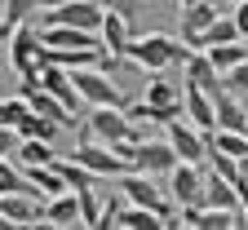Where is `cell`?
Returning <instances> with one entry per match:
<instances>
[{
    "instance_id": "1",
    "label": "cell",
    "mask_w": 248,
    "mask_h": 230,
    "mask_svg": "<svg viewBox=\"0 0 248 230\" xmlns=\"http://www.w3.org/2000/svg\"><path fill=\"white\" fill-rule=\"evenodd\" d=\"M191 45H177L169 31H146V36H133L129 49H124V62H133L142 71H169V67H182Z\"/></svg>"
},
{
    "instance_id": "2",
    "label": "cell",
    "mask_w": 248,
    "mask_h": 230,
    "mask_svg": "<svg viewBox=\"0 0 248 230\" xmlns=\"http://www.w3.org/2000/svg\"><path fill=\"white\" fill-rule=\"evenodd\" d=\"M120 190H124V199H129V204L151 208L155 217H164V226H169V230H177V226H182V221H177V204H173L169 186H155L146 173H124V177H120Z\"/></svg>"
},
{
    "instance_id": "3",
    "label": "cell",
    "mask_w": 248,
    "mask_h": 230,
    "mask_svg": "<svg viewBox=\"0 0 248 230\" xmlns=\"http://www.w3.org/2000/svg\"><path fill=\"white\" fill-rule=\"evenodd\" d=\"M71 84L80 89L84 107H129V97H124V89L111 80L107 67H71Z\"/></svg>"
},
{
    "instance_id": "4",
    "label": "cell",
    "mask_w": 248,
    "mask_h": 230,
    "mask_svg": "<svg viewBox=\"0 0 248 230\" xmlns=\"http://www.w3.org/2000/svg\"><path fill=\"white\" fill-rule=\"evenodd\" d=\"M84 138L107 142V146H115V142H124V138L142 142L138 124L129 120V111H124V107H93V111H89V124H84Z\"/></svg>"
},
{
    "instance_id": "5",
    "label": "cell",
    "mask_w": 248,
    "mask_h": 230,
    "mask_svg": "<svg viewBox=\"0 0 248 230\" xmlns=\"http://www.w3.org/2000/svg\"><path fill=\"white\" fill-rule=\"evenodd\" d=\"M102 0H67V5H53V9H40L36 22L40 27H80V31H98L102 27Z\"/></svg>"
},
{
    "instance_id": "6",
    "label": "cell",
    "mask_w": 248,
    "mask_h": 230,
    "mask_svg": "<svg viewBox=\"0 0 248 230\" xmlns=\"http://www.w3.org/2000/svg\"><path fill=\"white\" fill-rule=\"evenodd\" d=\"M9 62L18 76H40L45 67V45H40V27L36 22H22L9 31Z\"/></svg>"
},
{
    "instance_id": "7",
    "label": "cell",
    "mask_w": 248,
    "mask_h": 230,
    "mask_svg": "<svg viewBox=\"0 0 248 230\" xmlns=\"http://www.w3.org/2000/svg\"><path fill=\"white\" fill-rule=\"evenodd\" d=\"M71 159L84 164V169L98 177V182H102V177H124V173H133V169H129V159H120L107 142H93V138H84V142L71 151Z\"/></svg>"
},
{
    "instance_id": "8",
    "label": "cell",
    "mask_w": 248,
    "mask_h": 230,
    "mask_svg": "<svg viewBox=\"0 0 248 230\" xmlns=\"http://www.w3.org/2000/svg\"><path fill=\"white\" fill-rule=\"evenodd\" d=\"M169 195H173V204H204V169L191 159H177L173 164V173H169Z\"/></svg>"
},
{
    "instance_id": "9",
    "label": "cell",
    "mask_w": 248,
    "mask_h": 230,
    "mask_svg": "<svg viewBox=\"0 0 248 230\" xmlns=\"http://www.w3.org/2000/svg\"><path fill=\"white\" fill-rule=\"evenodd\" d=\"M173 164H177V151L169 146V138L164 142H138V151H133V173H146V177H169L173 173Z\"/></svg>"
},
{
    "instance_id": "10",
    "label": "cell",
    "mask_w": 248,
    "mask_h": 230,
    "mask_svg": "<svg viewBox=\"0 0 248 230\" xmlns=\"http://www.w3.org/2000/svg\"><path fill=\"white\" fill-rule=\"evenodd\" d=\"M182 84H195V89H204L208 97H217V93L226 89L222 71L208 62V53H204V49H191V53H186V62H182Z\"/></svg>"
},
{
    "instance_id": "11",
    "label": "cell",
    "mask_w": 248,
    "mask_h": 230,
    "mask_svg": "<svg viewBox=\"0 0 248 230\" xmlns=\"http://www.w3.org/2000/svg\"><path fill=\"white\" fill-rule=\"evenodd\" d=\"M169 128V146L177 151V159H191V164H204V155H208V146H204V133L191 124V120H173V124H164Z\"/></svg>"
},
{
    "instance_id": "12",
    "label": "cell",
    "mask_w": 248,
    "mask_h": 230,
    "mask_svg": "<svg viewBox=\"0 0 248 230\" xmlns=\"http://www.w3.org/2000/svg\"><path fill=\"white\" fill-rule=\"evenodd\" d=\"M40 84H45L67 111H76V115L84 111V97H80V89L71 84V71H67V67H53V62H45V67H40Z\"/></svg>"
},
{
    "instance_id": "13",
    "label": "cell",
    "mask_w": 248,
    "mask_h": 230,
    "mask_svg": "<svg viewBox=\"0 0 248 230\" xmlns=\"http://www.w3.org/2000/svg\"><path fill=\"white\" fill-rule=\"evenodd\" d=\"M22 177H27V190H36L40 199H53V195L71 190L67 177H62V169H58V159L53 164H22Z\"/></svg>"
},
{
    "instance_id": "14",
    "label": "cell",
    "mask_w": 248,
    "mask_h": 230,
    "mask_svg": "<svg viewBox=\"0 0 248 230\" xmlns=\"http://www.w3.org/2000/svg\"><path fill=\"white\" fill-rule=\"evenodd\" d=\"M98 40H102V49L111 58L124 62V49H129V40H133V22L124 18V14H115V9H107L102 14V27H98Z\"/></svg>"
},
{
    "instance_id": "15",
    "label": "cell",
    "mask_w": 248,
    "mask_h": 230,
    "mask_svg": "<svg viewBox=\"0 0 248 230\" xmlns=\"http://www.w3.org/2000/svg\"><path fill=\"white\" fill-rule=\"evenodd\" d=\"M182 115L191 120L200 133H208V128H217V115H213V97L195 84H182Z\"/></svg>"
},
{
    "instance_id": "16",
    "label": "cell",
    "mask_w": 248,
    "mask_h": 230,
    "mask_svg": "<svg viewBox=\"0 0 248 230\" xmlns=\"http://www.w3.org/2000/svg\"><path fill=\"white\" fill-rule=\"evenodd\" d=\"M45 226H80V195L76 190H62L53 199H45Z\"/></svg>"
},
{
    "instance_id": "17",
    "label": "cell",
    "mask_w": 248,
    "mask_h": 230,
    "mask_svg": "<svg viewBox=\"0 0 248 230\" xmlns=\"http://www.w3.org/2000/svg\"><path fill=\"white\" fill-rule=\"evenodd\" d=\"M213 115H217V128H235V133H244V124H248V111L239 102V93L222 89L213 97Z\"/></svg>"
},
{
    "instance_id": "18",
    "label": "cell",
    "mask_w": 248,
    "mask_h": 230,
    "mask_svg": "<svg viewBox=\"0 0 248 230\" xmlns=\"http://www.w3.org/2000/svg\"><path fill=\"white\" fill-rule=\"evenodd\" d=\"M217 14H222V9H217V0H195V5H186V9H182V40L191 45Z\"/></svg>"
},
{
    "instance_id": "19",
    "label": "cell",
    "mask_w": 248,
    "mask_h": 230,
    "mask_svg": "<svg viewBox=\"0 0 248 230\" xmlns=\"http://www.w3.org/2000/svg\"><path fill=\"white\" fill-rule=\"evenodd\" d=\"M204 204H208V208L239 213V190H235V182H226V177L208 173V177H204Z\"/></svg>"
},
{
    "instance_id": "20",
    "label": "cell",
    "mask_w": 248,
    "mask_h": 230,
    "mask_svg": "<svg viewBox=\"0 0 248 230\" xmlns=\"http://www.w3.org/2000/svg\"><path fill=\"white\" fill-rule=\"evenodd\" d=\"M231 40H239V27H235V18L231 14H217L200 36L191 40V49H208V45H231Z\"/></svg>"
},
{
    "instance_id": "21",
    "label": "cell",
    "mask_w": 248,
    "mask_h": 230,
    "mask_svg": "<svg viewBox=\"0 0 248 230\" xmlns=\"http://www.w3.org/2000/svg\"><path fill=\"white\" fill-rule=\"evenodd\" d=\"M62 133H67V124H58L49 115H36V111H27L18 120V138H40V142H58Z\"/></svg>"
},
{
    "instance_id": "22",
    "label": "cell",
    "mask_w": 248,
    "mask_h": 230,
    "mask_svg": "<svg viewBox=\"0 0 248 230\" xmlns=\"http://www.w3.org/2000/svg\"><path fill=\"white\" fill-rule=\"evenodd\" d=\"M142 97H146V102H155V107H182V84L164 80V71H151Z\"/></svg>"
},
{
    "instance_id": "23",
    "label": "cell",
    "mask_w": 248,
    "mask_h": 230,
    "mask_svg": "<svg viewBox=\"0 0 248 230\" xmlns=\"http://www.w3.org/2000/svg\"><path fill=\"white\" fill-rule=\"evenodd\" d=\"M22 22H36V0H5V9H0V36L9 40V31L22 27Z\"/></svg>"
},
{
    "instance_id": "24",
    "label": "cell",
    "mask_w": 248,
    "mask_h": 230,
    "mask_svg": "<svg viewBox=\"0 0 248 230\" xmlns=\"http://www.w3.org/2000/svg\"><path fill=\"white\" fill-rule=\"evenodd\" d=\"M14 159H18V164H53L58 155H53V142L22 138V142H18V151H14Z\"/></svg>"
},
{
    "instance_id": "25",
    "label": "cell",
    "mask_w": 248,
    "mask_h": 230,
    "mask_svg": "<svg viewBox=\"0 0 248 230\" xmlns=\"http://www.w3.org/2000/svg\"><path fill=\"white\" fill-rule=\"evenodd\" d=\"M14 190H27L22 164H18L14 155H0V195H14Z\"/></svg>"
},
{
    "instance_id": "26",
    "label": "cell",
    "mask_w": 248,
    "mask_h": 230,
    "mask_svg": "<svg viewBox=\"0 0 248 230\" xmlns=\"http://www.w3.org/2000/svg\"><path fill=\"white\" fill-rule=\"evenodd\" d=\"M208 173H217V177H226V182H239V159L235 155H226V151H213L208 146Z\"/></svg>"
},
{
    "instance_id": "27",
    "label": "cell",
    "mask_w": 248,
    "mask_h": 230,
    "mask_svg": "<svg viewBox=\"0 0 248 230\" xmlns=\"http://www.w3.org/2000/svg\"><path fill=\"white\" fill-rule=\"evenodd\" d=\"M58 169H62V177H67V186L71 190H84V186H98V177H93L84 164H76V159H58Z\"/></svg>"
},
{
    "instance_id": "28",
    "label": "cell",
    "mask_w": 248,
    "mask_h": 230,
    "mask_svg": "<svg viewBox=\"0 0 248 230\" xmlns=\"http://www.w3.org/2000/svg\"><path fill=\"white\" fill-rule=\"evenodd\" d=\"M80 195V226H102V204H98V190L93 186H84V190H76Z\"/></svg>"
},
{
    "instance_id": "29",
    "label": "cell",
    "mask_w": 248,
    "mask_h": 230,
    "mask_svg": "<svg viewBox=\"0 0 248 230\" xmlns=\"http://www.w3.org/2000/svg\"><path fill=\"white\" fill-rule=\"evenodd\" d=\"M31 107H27V97L18 93V97H0V124H5V128H18V120L27 115Z\"/></svg>"
},
{
    "instance_id": "30",
    "label": "cell",
    "mask_w": 248,
    "mask_h": 230,
    "mask_svg": "<svg viewBox=\"0 0 248 230\" xmlns=\"http://www.w3.org/2000/svg\"><path fill=\"white\" fill-rule=\"evenodd\" d=\"M102 9H115V14H124L129 22H138L142 9H146V0H102Z\"/></svg>"
},
{
    "instance_id": "31",
    "label": "cell",
    "mask_w": 248,
    "mask_h": 230,
    "mask_svg": "<svg viewBox=\"0 0 248 230\" xmlns=\"http://www.w3.org/2000/svg\"><path fill=\"white\" fill-rule=\"evenodd\" d=\"M222 80H226V89H231V93H248V58L239 62V67H231Z\"/></svg>"
},
{
    "instance_id": "32",
    "label": "cell",
    "mask_w": 248,
    "mask_h": 230,
    "mask_svg": "<svg viewBox=\"0 0 248 230\" xmlns=\"http://www.w3.org/2000/svg\"><path fill=\"white\" fill-rule=\"evenodd\" d=\"M18 142H22V138H18V128H5V124H0V155H14Z\"/></svg>"
},
{
    "instance_id": "33",
    "label": "cell",
    "mask_w": 248,
    "mask_h": 230,
    "mask_svg": "<svg viewBox=\"0 0 248 230\" xmlns=\"http://www.w3.org/2000/svg\"><path fill=\"white\" fill-rule=\"evenodd\" d=\"M231 18H235V27H239V36H248V0H239Z\"/></svg>"
},
{
    "instance_id": "34",
    "label": "cell",
    "mask_w": 248,
    "mask_h": 230,
    "mask_svg": "<svg viewBox=\"0 0 248 230\" xmlns=\"http://www.w3.org/2000/svg\"><path fill=\"white\" fill-rule=\"evenodd\" d=\"M239 186H248V151L239 155V182H235V190H239Z\"/></svg>"
},
{
    "instance_id": "35",
    "label": "cell",
    "mask_w": 248,
    "mask_h": 230,
    "mask_svg": "<svg viewBox=\"0 0 248 230\" xmlns=\"http://www.w3.org/2000/svg\"><path fill=\"white\" fill-rule=\"evenodd\" d=\"M239 213L248 217V186H239Z\"/></svg>"
},
{
    "instance_id": "36",
    "label": "cell",
    "mask_w": 248,
    "mask_h": 230,
    "mask_svg": "<svg viewBox=\"0 0 248 230\" xmlns=\"http://www.w3.org/2000/svg\"><path fill=\"white\" fill-rule=\"evenodd\" d=\"M53 5H67V0H36V9H53Z\"/></svg>"
},
{
    "instance_id": "37",
    "label": "cell",
    "mask_w": 248,
    "mask_h": 230,
    "mask_svg": "<svg viewBox=\"0 0 248 230\" xmlns=\"http://www.w3.org/2000/svg\"><path fill=\"white\" fill-rule=\"evenodd\" d=\"M0 58H9V40L5 36H0Z\"/></svg>"
},
{
    "instance_id": "38",
    "label": "cell",
    "mask_w": 248,
    "mask_h": 230,
    "mask_svg": "<svg viewBox=\"0 0 248 230\" xmlns=\"http://www.w3.org/2000/svg\"><path fill=\"white\" fill-rule=\"evenodd\" d=\"M186 5H195V0H177V9H186Z\"/></svg>"
},
{
    "instance_id": "39",
    "label": "cell",
    "mask_w": 248,
    "mask_h": 230,
    "mask_svg": "<svg viewBox=\"0 0 248 230\" xmlns=\"http://www.w3.org/2000/svg\"><path fill=\"white\" fill-rule=\"evenodd\" d=\"M244 138H248V124H244Z\"/></svg>"
},
{
    "instance_id": "40",
    "label": "cell",
    "mask_w": 248,
    "mask_h": 230,
    "mask_svg": "<svg viewBox=\"0 0 248 230\" xmlns=\"http://www.w3.org/2000/svg\"><path fill=\"white\" fill-rule=\"evenodd\" d=\"M231 5H239V0H231Z\"/></svg>"
}]
</instances>
